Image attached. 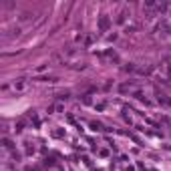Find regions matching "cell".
Segmentation results:
<instances>
[{"instance_id": "3957f363", "label": "cell", "mask_w": 171, "mask_h": 171, "mask_svg": "<svg viewBox=\"0 0 171 171\" xmlns=\"http://www.w3.org/2000/svg\"><path fill=\"white\" fill-rule=\"evenodd\" d=\"M14 89H16V91H24V89H26V83H24L22 79L16 81V83H14Z\"/></svg>"}, {"instance_id": "7a4b0ae2", "label": "cell", "mask_w": 171, "mask_h": 171, "mask_svg": "<svg viewBox=\"0 0 171 171\" xmlns=\"http://www.w3.org/2000/svg\"><path fill=\"white\" fill-rule=\"evenodd\" d=\"M99 26H101V30H107V28H109V18H107V16H101Z\"/></svg>"}, {"instance_id": "6da1fadb", "label": "cell", "mask_w": 171, "mask_h": 171, "mask_svg": "<svg viewBox=\"0 0 171 171\" xmlns=\"http://www.w3.org/2000/svg\"><path fill=\"white\" fill-rule=\"evenodd\" d=\"M157 103H159V105H163V107H171V99H169L167 95H159Z\"/></svg>"}, {"instance_id": "277c9868", "label": "cell", "mask_w": 171, "mask_h": 171, "mask_svg": "<svg viewBox=\"0 0 171 171\" xmlns=\"http://www.w3.org/2000/svg\"><path fill=\"white\" fill-rule=\"evenodd\" d=\"M119 91H121V93H127V91H133V85H131V83H125V85H121V87H119Z\"/></svg>"}]
</instances>
